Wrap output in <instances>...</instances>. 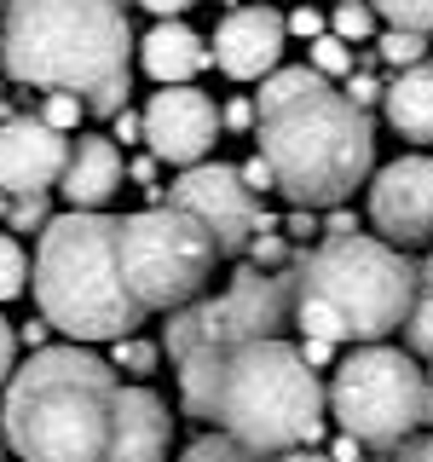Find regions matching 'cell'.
Listing matches in <instances>:
<instances>
[{"label": "cell", "mask_w": 433, "mask_h": 462, "mask_svg": "<svg viewBox=\"0 0 433 462\" xmlns=\"http://www.w3.org/2000/svg\"><path fill=\"white\" fill-rule=\"evenodd\" d=\"M260 156L278 173L289 208H341L375 168V127L364 105L341 93L324 69L283 64L260 81Z\"/></svg>", "instance_id": "6da1fadb"}, {"label": "cell", "mask_w": 433, "mask_h": 462, "mask_svg": "<svg viewBox=\"0 0 433 462\" xmlns=\"http://www.w3.org/2000/svg\"><path fill=\"white\" fill-rule=\"evenodd\" d=\"M122 370L87 341H47L12 370L0 428L23 462H105Z\"/></svg>", "instance_id": "7a4b0ae2"}, {"label": "cell", "mask_w": 433, "mask_h": 462, "mask_svg": "<svg viewBox=\"0 0 433 462\" xmlns=\"http://www.w3.org/2000/svg\"><path fill=\"white\" fill-rule=\"evenodd\" d=\"M416 300H422V266L410 260V249H393L370 231L318 237L295 260V329L307 341H387L393 329H404Z\"/></svg>", "instance_id": "3957f363"}, {"label": "cell", "mask_w": 433, "mask_h": 462, "mask_svg": "<svg viewBox=\"0 0 433 462\" xmlns=\"http://www.w3.org/2000/svg\"><path fill=\"white\" fill-rule=\"evenodd\" d=\"M122 220L105 208H64L35 237V307L64 341H122L144 324L122 266Z\"/></svg>", "instance_id": "277c9868"}, {"label": "cell", "mask_w": 433, "mask_h": 462, "mask_svg": "<svg viewBox=\"0 0 433 462\" xmlns=\"http://www.w3.org/2000/svg\"><path fill=\"white\" fill-rule=\"evenodd\" d=\"M202 422H214L260 457L307 451L329 433V387L318 382L307 353L283 336L214 346V393Z\"/></svg>", "instance_id": "5b68a950"}, {"label": "cell", "mask_w": 433, "mask_h": 462, "mask_svg": "<svg viewBox=\"0 0 433 462\" xmlns=\"http://www.w3.org/2000/svg\"><path fill=\"white\" fill-rule=\"evenodd\" d=\"M139 41L122 0H12L0 23V64L18 87L93 93L127 76Z\"/></svg>", "instance_id": "8992f818"}, {"label": "cell", "mask_w": 433, "mask_h": 462, "mask_svg": "<svg viewBox=\"0 0 433 462\" xmlns=\"http://www.w3.org/2000/svg\"><path fill=\"white\" fill-rule=\"evenodd\" d=\"M329 416L370 451H399L428 422V370L416 365L410 346L393 341L353 346L329 375Z\"/></svg>", "instance_id": "52a82bcc"}, {"label": "cell", "mask_w": 433, "mask_h": 462, "mask_svg": "<svg viewBox=\"0 0 433 462\" xmlns=\"http://www.w3.org/2000/svg\"><path fill=\"white\" fill-rule=\"evenodd\" d=\"M122 266L134 283V300L144 312H180L208 295L214 266H220V243L197 214L173 208V202H151L139 214H122Z\"/></svg>", "instance_id": "ba28073f"}, {"label": "cell", "mask_w": 433, "mask_h": 462, "mask_svg": "<svg viewBox=\"0 0 433 462\" xmlns=\"http://www.w3.org/2000/svg\"><path fill=\"white\" fill-rule=\"evenodd\" d=\"M295 324V266L283 272H260L243 266L231 272V283L220 295H202L191 307L168 312V358L202 353V346H237V341H260V336H283Z\"/></svg>", "instance_id": "9c48e42d"}, {"label": "cell", "mask_w": 433, "mask_h": 462, "mask_svg": "<svg viewBox=\"0 0 433 462\" xmlns=\"http://www.w3.org/2000/svg\"><path fill=\"white\" fill-rule=\"evenodd\" d=\"M173 208L197 214L202 226L214 231V243H220V254H243L249 243L260 237V231H278L260 214V202L249 191V180H243V168H226V162H197V168H180V180L168 185Z\"/></svg>", "instance_id": "30bf717a"}, {"label": "cell", "mask_w": 433, "mask_h": 462, "mask_svg": "<svg viewBox=\"0 0 433 462\" xmlns=\"http://www.w3.org/2000/svg\"><path fill=\"white\" fill-rule=\"evenodd\" d=\"M226 134V110L202 93L197 81L185 87H156L144 105V144L156 162L168 168H197L214 156V144Z\"/></svg>", "instance_id": "8fae6325"}, {"label": "cell", "mask_w": 433, "mask_h": 462, "mask_svg": "<svg viewBox=\"0 0 433 462\" xmlns=\"http://www.w3.org/2000/svg\"><path fill=\"white\" fill-rule=\"evenodd\" d=\"M370 226L393 249L433 243V156L410 151L370 180Z\"/></svg>", "instance_id": "7c38bea8"}, {"label": "cell", "mask_w": 433, "mask_h": 462, "mask_svg": "<svg viewBox=\"0 0 433 462\" xmlns=\"http://www.w3.org/2000/svg\"><path fill=\"white\" fill-rule=\"evenodd\" d=\"M69 162V134H58L47 116H0V191H58Z\"/></svg>", "instance_id": "4fadbf2b"}, {"label": "cell", "mask_w": 433, "mask_h": 462, "mask_svg": "<svg viewBox=\"0 0 433 462\" xmlns=\"http://www.w3.org/2000/svg\"><path fill=\"white\" fill-rule=\"evenodd\" d=\"M283 47H289V18L272 12L266 0L231 6L214 29V64L231 81H266L272 69H283Z\"/></svg>", "instance_id": "5bb4252c"}, {"label": "cell", "mask_w": 433, "mask_h": 462, "mask_svg": "<svg viewBox=\"0 0 433 462\" xmlns=\"http://www.w3.org/2000/svg\"><path fill=\"white\" fill-rule=\"evenodd\" d=\"M173 439V416L168 399L156 387H122L115 393V428H110V457L105 462H162Z\"/></svg>", "instance_id": "9a60e30c"}, {"label": "cell", "mask_w": 433, "mask_h": 462, "mask_svg": "<svg viewBox=\"0 0 433 462\" xmlns=\"http://www.w3.org/2000/svg\"><path fill=\"white\" fill-rule=\"evenodd\" d=\"M127 180V162H122V144L110 134H81L69 144V162H64V180H58V191H64L69 208H110L115 191H122Z\"/></svg>", "instance_id": "2e32d148"}, {"label": "cell", "mask_w": 433, "mask_h": 462, "mask_svg": "<svg viewBox=\"0 0 433 462\" xmlns=\"http://www.w3.org/2000/svg\"><path fill=\"white\" fill-rule=\"evenodd\" d=\"M208 58H214V47L197 35L191 23H180V18H156V29L139 41V69H144L156 87H185V81H197L202 69H208Z\"/></svg>", "instance_id": "e0dca14e"}, {"label": "cell", "mask_w": 433, "mask_h": 462, "mask_svg": "<svg viewBox=\"0 0 433 462\" xmlns=\"http://www.w3.org/2000/svg\"><path fill=\"white\" fill-rule=\"evenodd\" d=\"M382 116H387V127H393L399 139L433 144V58L399 69V81L387 87V98H382Z\"/></svg>", "instance_id": "ac0fdd59"}, {"label": "cell", "mask_w": 433, "mask_h": 462, "mask_svg": "<svg viewBox=\"0 0 433 462\" xmlns=\"http://www.w3.org/2000/svg\"><path fill=\"white\" fill-rule=\"evenodd\" d=\"M162 353L168 346L162 341H151V336H122V341H110V365L122 370V375H134V382H151L156 370H162Z\"/></svg>", "instance_id": "d6986e66"}, {"label": "cell", "mask_w": 433, "mask_h": 462, "mask_svg": "<svg viewBox=\"0 0 433 462\" xmlns=\"http://www.w3.org/2000/svg\"><path fill=\"white\" fill-rule=\"evenodd\" d=\"M375 52H382V64H393V69H410V64H422V58H433L422 29H399V23H387L382 35H375Z\"/></svg>", "instance_id": "ffe728a7"}, {"label": "cell", "mask_w": 433, "mask_h": 462, "mask_svg": "<svg viewBox=\"0 0 433 462\" xmlns=\"http://www.w3.org/2000/svg\"><path fill=\"white\" fill-rule=\"evenodd\" d=\"M329 29H336L341 41H370L382 35V12H375V0H336V12H329Z\"/></svg>", "instance_id": "44dd1931"}, {"label": "cell", "mask_w": 433, "mask_h": 462, "mask_svg": "<svg viewBox=\"0 0 433 462\" xmlns=\"http://www.w3.org/2000/svg\"><path fill=\"white\" fill-rule=\"evenodd\" d=\"M29 278H35V266H29L23 243L12 231H0V300H18L29 289Z\"/></svg>", "instance_id": "7402d4cb"}, {"label": "cell", "mask_w": 433, "mask_h": 462, "mask_svg": "<svg viewBox=\"0 0 433 462\" xmlns=\"http://www.w3.org/2000/svg\"><path fill=\"white\" fill-rule=\"evenodd\" d=\"M307 64L324 69L329 81H336V76H353V41H341L336 29H324L318 41H307Z\"/></svg>", "instance_id": "603a6c76"}, {"label": "cell", "mask_w": 433, "mask_h": 462, "mask_svg": "<svg viewBox=\"0 0 433 462\" xmlns=\"http://www.w3.org/2000/svg\"><path fill=\"white\" fill-rule=\"evenodd\" d=\"M180 462H266V457L249 451L243 439H231V433L214 428V433H202V439H197V445H191V451H185Z\"/></svg>", "instance_id": "cb8c5ba5"}, {"label": "cell", "mask_w": 433, "mask_h": 462, "mask_svg": "<svg viewBox=\"0 0 433 462\" xmlns=\"http://www.w3.org/2000/svg\"><path fill=\"white\" fill-rule=\"evenodd\" d=\"M404 346L433 365V289H422V300H416L410 318H404Z\"/></svg>", "instance_id": "d4e9b609"}, {"label": "cell", "mask_w": 433, "mask_h": 462, "mask_svg": "<svg viewBox=\"0 0 433 462\" xmlns=\"http://www.w3.org/2000/svg\"><path fill=\"white\" fill-rule=\"evenodd\" d=\"M382 23H399V29H422L433 35V0H375Z\"/></svg>", "instance_id": "484cf974"}, {"label": "cell", "mask_w": 433, "mask_h": 462, "mask_svg": "<svg viewBox=\"0 0 433 462\" xmlns=\"http://www.w3.org/2000/svg\"><path fill=\"white\" fill-rule=\"evenodd\" d=\"M47 220H52V208H47V191H29V197H12V208H6V226L12 231H47Z\"/></svg>", "instance_id": "4316f807"}, {"label": "cell", "mask_w": 433, "mask_h": 462, "mask_svg": "<svg viewBox=\"0 0 433 462\" xmlns=\"http://www.w3.org/2000/svg\"><path fill=\"white\" fill-rule=\"evenodd\" d=\"M47 122L58 127V134H69V127H81V116H87V93H64V87H58V93H47Z\"/></svg>", "instance_id": "83f0119b"}, {"label": "cell", "mask_w": 433, "mask_h": 462, "mask_svg": "<svg viewBox=\"0 0 433 462\" xmlns=\"http://www.w3.org/2000/svg\"><path fill=\"white\" fill-rule=\"evenodd\" d=\"M127 93H134V81H127V76L93 87V93H87V116H122L127 110Z\"/></svg>", "instance_id": "f1b7e54d"}, {"label": "cell", "mask_w": 433, "mask_h": 462, "mask_svg": "<svg viewBox=\"0 0 433 462\" xmlns=\"http://www.w3.org/2000/svg\"><path fill=\"white\" fill-rule=\"evenodd\" d=\"M249 260L260 272H283V260H289V237L283 231H260V237L249 243Z\"/></svg>", "instance_id": "f546056e"}, {"label": "cell", "mask_w": 433, "mask_h": 462, "mask_svg": "<svg viewBox=\"0 0 433 462\" xmlns=\"http://www.w3.org/2000/svg\"><path fill=\"white\" fill-rule=\"evenodd\" d=\"M324 29H329V18H324V12L312 6V0H300V6L289 12V35H300V41H318Z\"/></svg>", "instance_id": "4dcf8cb0"}, {"label": "cell", "mask_w": 433, "mask_h": 462, "mask_svg": "<svg viewBox=\"0 0 433 462\" xmlns=\"http://www.w3.org/2000/svg\"><path fill=\"white\" fill-rule=\"evenodd\" d=\"M346 98L370 110V105H382V98H387V87L375 81V76H364V69H353V76H346Z\"/></svg>", "instance_id": "1f68e13d"}, {"label": "cell", "mask_w": 433, "mask_h": 462, "mask_svg": "<svg viewBox=\"0 0 433 462\" xmlns=\"http://www.w3.org/2000/svg\"><path fill=\"white\" fill-rule=\"evenodd\" d=\"M243 180H249V191H260V197H266V191H278V173H272V162H266V156H249V162H243Z\"/></svg>", "instance_id": "d6a6232c"}, {"label": "cell", "mask_w": 433, "mask_h": 462, "mask_svg": "<svg viewBox=\"0 0 433 462\" xmlns=\"http://www.w3.org/2000/svg\"><path fill=\"white\" fill-rule=\"evenodd\" d=\"M12 370H18V329L0 318V387L12 382Z\"/></svg>", "instance_id": "836d02e7"}, {"label": "cell", "mask_w": 433, "mask_h": 462, "mask_svg": "<svg viewBox=\"0 0 433 462\" xmlns=\"http://www.w3.org/2000/svg\"><path fill=\"white\" fill-rule=\"evenodd\" d=\"M283 237H318V208H289Z\"/></svg>", "instance_id": "e575fe53"}, {"label": "cell", "mask_w": 433, "mask_h": 462, "mask_svg": "<svg viewBox=\"0 0 433 462\" xmlns=\"http://www.w3.org/2000/svg\"><path fill=\"white\" fill-rule=\"evenodd\" d=\"M110 139L139 144V139H144V110H122V116H115V134H110Z\"/></svg>", "instance_id": "d590c367"}, {"label": "cell", "mask_w": 433, "mask_h": 462, "mask_svg": "<svg viewBox=\"0 0 433 462\" xmlns=\"http://www.w3.org/2000/svg\"><path fill=\"white\" fill-rule=\"evenodd\" d=\"M364 451H370V445L353 439V433H336V445H329V457H336V462H370Z\"/></svg>", "instance_id": "8d00e7d4"}, {"label": "cell", "mask_w": 433, "mask_h": 462, "mask_svg": "<svg viewBox=\"0 0 433 462\" xmlns=\"http://www.w3.org/2000/svg\"><path fill=\"white\" fill-rule=\"evenodd\" d=\"M404 462H433V433H410V439L399 445Z\"/></svg>", "instance_id": "74e56055"}, {"label": "cell", "mask_w": 433, "mask_h": 462, "mask_svg": "<svg viewBox=\"0 0 433 462\" xmlns=\"http://www.w3.org/2000/svg\"><path fill=\"white\" fill-rule=\"evenodd\" d=\"M144 12H151V18H180V12H191L197 0H139Z\"/></svg>", "instance_id": "f35d334b"}, {"label": "cell", "mask_w": 433, "mask_h": 462, "mask_svg": "<svg viewBox=\"0 0 433 462\" xmlns=\"http://www.w3.org/2000/svg\"><path fill=\"white\" fill-rule=\"evenodd\" d=\"M47 336H52V324H47V318H35V324H23V329H18V341L29 346V353H35V346H47Z\"/></svg>", "instance_id": "ab89813d"}, {"label": "cell", "mask_w": 433, "mask_h": 462, "mask_svg": "<svg viewBox=\"0 0 433 462\" xmlns=\"http://www.w3.org/2000/svg\"><path fill=\"white\" fill-rule=\"evenodd\" d=\"M266 462H336V457L318 451V445H307V451H278V457H266Z\"/></svg>", "instance_id": "60d3db41"}, {"label": "cell", "mask_w": 433, "mask_h": 462, "mask_svg": "<svg viewBox=\"0 0 433 462\" xmlns=\"http://www.w3.org/2000/svg\"><path fill=\"white\" fill-rule=\"evenodd\" d=\"M428 428H433V365H428Z\"/></svg>", "instance_id": "b9f144b4"}, {"label": "cell", "mask_w": 433, "mask_h": 462, "mask_svg": "<svg viewBox=\"0 0 433 462\" xmlns=\"http://www.w3.org/2000/svg\"><path fill=\"white\" fill-rule=\"evenodd\" d=\"M422 289H433V254H428V266H422Z\"/></svg>", "instance_id": "7bdbcfd3"}, {"label": "cell", "mask_w": 433, "mask_h": 462, "mask_svg": "<svg viewBox=\"0 0 433 462\" xmlns=\"http://www.w3.org/2000/svg\"><path fill=\"white\" fill-rule=\"evenodd\" d=\"M370 462H404V457L399 451H382V457H370Z\"/></svg>", "instance_id": "ee69618b"}, {"label": "cell", "mask_w": 433, "mask_h": 462, "mask_svg": "<svg viewBox=\"0 0 433 462\" xmlns=\"http://www.w3.org/2000/svg\"><path fill=\"white\" fill-rule=\"evenodd\" d=\"M6 451H12V445H6V428H0V462H6Z\"/></svg>", "instance_id": "f6af8a7d"}, {"label": "cell", "mask_w": 433, "mask_h": 462, "mask_svg": "<svg viewBox=\"0 0 433 462\" xmlns=\"http://www.w3.org/2000/svg\"><path fill=\"white\" fill-rule=\"evenodd\" d=\"M6 208H12V197H6V191H0V220H6Z\"/></svg>", "instance_id": "bcb514c9"}, {"label": "cell", "mask_w": 433, "mask_h": 462, "mask_svg": "<svg viewBox=\"0 0 433 462\" xmlns=\"http://www.w3.org/2000/svg\"><path fill=\"white\" fill-rule=\"evenodd\" d=\"M6 6H12V0H0V12H6Z\"/></svg>", "instance_id": "7dc6e473"}, {"label": "cell", "mask_w": 433, "mask_h": 462, "mask_svg": "<svg viewBox=\"0 0 433 462\" xmlns=\"http://www.w3.org/2000/svg\"><path fill=\"white\" fill-rule=\"evenodd\" d=\"M0 76H6V64H0Z\"/></svg>", "instance_id": "c3c4849f"}]
</instances>
